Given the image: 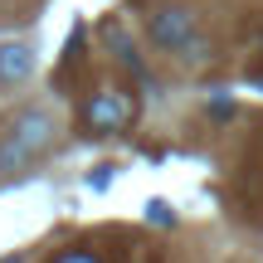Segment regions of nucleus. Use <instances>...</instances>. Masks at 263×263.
I'll return each instance as SVG.
<instances>
[{"label": "nucleus", "mask_w": 263, "mask_h": 263, "mask_svg": "<svg viewBox=\"0 0 263 263\" xmlns=\"http://www.w3.org/2000/svg\"><path fill=\"white\" fill-rule=\"evenodd\" d=\"M132 117H137V103H132V93L122 88H93L83 103V127L93 132V137H112V132H127Z\"/></svg>", "instance_id": "7ed1b4c3"}, {"label": "nucleus", "mask_w": 263, "mask_h": 263, "mask_svg": "<svg viewBox=\"0 0 263 263\" xmlns=\"http://www.w3.org/2000/svg\"><path fill=\"white\" fill-rule=\"evenodd\" d=\"M54 263H103V258L93 249H64V254H54Z\"/></svg>", "instance_id": "39448f33"}, {"label": "nucleus", "mask_w": 263, "mask_h": 263, "mask_svg": "<svg viewBox=\"0 0 263 263\" xmlns=\"http://www.w3.org/2000/svg\"><path fill=\"white\" fill-rule=\"evenodd\" d=\"M141 29H146L151 49H161L176 64H210L215 59V39L200 25V15L190 5H176V0H161L141 15Z\"/></svg>", "instance_id": "f03ea898"}, {"label": "nucleus", "mask_w": 263, "mask_h": 263, "mask_svg": "<svg viewBox=\"0 0 263 263\" xmlns=\"http://www.w3.org/2000/svg\"><path fill=\"white\" fill-rule=\"evenodd\" d=\"M39 73V54L29 39H5L0 44V88H25Z\"/></svg>", "instance_id": "20e7f679"}, {"label": "nucleus", "mask_w": 263, "mask_h": 263, "mask_svg": "<svg viewBox=\"0 0 263 263\" xmlns=\"http://www.w3.org/2000/svg\"><path fill=\"white\" fill-rule=\"evenodd\" d=\"M5 263H20V258H5Z\"/></svg>", "instance_id": "423d86ee"}, {"label": "nucleus", "mask_w": 263, "mask_h": 263, "mask_svg": "<svg viewBox=\"0 0 263 263\" xmlns=\"http://www.w3.org/2000/svg\"><path fill=\"white\" fill-rule=\"evenodd\" d=\"M59 141V117L39 103H25L0 122V185L25 180Z\"/></svg>", "instance_id": "f257e3e1"}]
</instances>
